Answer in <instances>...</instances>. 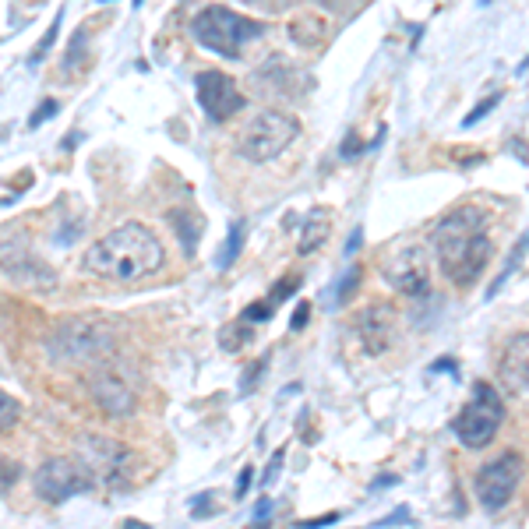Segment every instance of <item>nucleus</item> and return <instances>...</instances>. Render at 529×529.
I'll return each mask as SVG.
<instances>
[{
  "mask_svg": "<svg viewBox=\"0 0 529 529\" xmlns=\"http://www.w3.org/2000/svg\"><path fill=\"white\" fill-rule=\"evenodd\" d=\"M431 244L441 272L455 286H473L484 276L487 261L494 254V240L487 237V212L477 209V205L452 209L434 226Z\"/></svg>",
  "mask_w": 529,
  "mask_h": 529,
  "instance_id": "1",
  "label": "nucleus"
},
{
  "mask_svg": "<svg viewBox=\"0 0 529 529\" xmlns=\"http://www.w3.org/2000/svg\"><path fill=\"white\" fill-rule=\"evenodd\" d=\"M166 247L149 226L124 223L99 237L96 244L85 251V269L110 283H138V279L152 276L163 269Z\"/></svg>",
  "mask_w": 529,
  "mask_h": 529,
  "instance_id": "2",
  "label": "nucleus"
},
{
  "mask_svg": "<svg viewBox=\"0 0 529 529\" xmlns=\"http://www.w3.org/2000/svg\"><path fill=\"white\" fill-rule=\"evenodd\" d=\"M191 36L205 50L219 53L226 60H237L247 43L265 36V22H254V18L223 8V4H212V8H202L191 18Z\"/></svg>",
  "mask_w": 529,
  "mask_h": 529,
  "instance_id": "3",
  "label": "nucleus"
},
{
  "mask_svg": "<svg viewBox=\"0 0 529 529\" xmlns=\"http://www.w3.org/2000/svg\"><path fill=\"white\" fill-rule=\"evenodd\" d=\"M78 462L92 477V484H103L110 491H124L131 484V473H135V452L120 445L117 438H106V434L78 438Z\"/></svg>",
  "mask_w": 529,
  "mask_h": 529,
  "instance_id": "4",
  "label": "nucleus"
},
{
  "mask_svg": "<svg viewBox=\"0 0 529 529\" xmlns=\"http://www.w3.org/2000/svg\"><path fill=\"white\" fill-rule=\"evenodd\" d=\"M50 357L57 364H99V360L110 357L113 339L99 321L71 318L60 321L50 336Z\"/></svg>",
  "mask_w": 529,
  "mask_h": 529,
  "instance_id": "5",
  "label": "nucleus"
},
{
  "mask_svg": "<svg viewBox=\"0 0 529 529\" xmlns=\"http://www.w3.org/2000/svg\"><path fill=\"white\" fill-rule=\"evenodd\" d=\"M501 424H505V403H501L498 388L480 381V385H473L470 403L462 406L459 417H455L452 431L466 448H487L498 438Z\"/></svg>",
  "mask_w": 529,
  "mask_h": 529,
  "instance_id": "6",
  "label": "nucleus"
},
{
  "mask_svg": "<svg viewBox=\"0 0 529 529\" xmlns=\"http://www.w3.org/2000/svg\"><path fill=\"white\" fill-rule=\"evenodd\" d=\"M300 135L297 117L279 110H261L240 135V156L251 163H269V159L283 156L290 149V142Z\"/></svg>",
  "mask_w": 529,
  "mask_h": 529,
  "instance_id": "7",
  "label": "nucleus"
},
{
  "mask_svg": "<svg viewBox=\"0 0 529 529\" xmlns=\"http://www.w3.org/2000/svg\"><path fill=\"white\" fill-rule=\"evenodd\" d=\"M522 480V455L519 452H505L494 462H487L484 470L477 473V501L487 512H501L508 501L515 498Z\"/></svg>",
  "mask_w": 529,
  "mask_h": 529,
  "instance_id": "8",
  "label": "nucleus"
},
{
  "mask_svg": "<svg viewBox=\"0 0 529 529\" xmlns=\"http://www.w3.org/2000/svg\"><path fill=\"white\" fill-rule=\"evenodd\" d=\"M92 477L82 470V462L71 459H50L36 470V494L46 501V505H64L75 494L92 491Z\"/></svg>",
  "mask_w": 529,
  "mask_h": 529,
  "instance_id": "9",
  "label": "nucleus"
},
{
  "mask_svg": "<svg viewBox=\"0 0 529 529\" xmlns=\"http://www.w3.org/2000/svg\"><path fill=\"white\" fill-rule=\"evenodd\" d=\"M385 279L392 290L406 293V297H427L431 293V254L424 247H399L392 258L385 261Z\"/></svg>",
  "mask_w": 529,
  "mask_h": 529,
  "instance_id": "10",
  "label": "nucleus"
},
{
  "mask_svg": "<svg viewBox=\"0 0 529 529\" xmlns=\"http://www.w3.org/2000/svg\"><path fill=\"white\" fill-rule=\"evenodd\" d=\"M198 103H202L205 117L216 120V124H226V120L244 110L247 99L240 96L237 82L230 75H223V71H202L198 75Z\"/></svg>",
  "mask_w": 529,
  "mask_h": 529,
  "instance_id": "11",
  "label": "nucleus"
},
{
  "mask_svg": "<svg viewBox=\"0 0 529 529\" xmlns=\"http://www.w3.org/2000/svg\"><path fill=\"white\" fill-rule=\"evenodd\" d=\"M89 392H92V399L103 406V413H110V417H131L138 406L135 388L127 385L124 374H117L113 367H96V371H92Z\"/></svg>",
  "mask_w": 529,
  "mask_h": 529,
  "instance_id": "12",
  "label": "nucleus"
},
{
  "mask_svg": "<svg viewBox=\"0 0 529 529\" xmlns=\"http://www.w3.org/2000/svg\"><path fill=\"white\" fill-rule=\"evenodd\" d=\"M498 385L508 399H519L526 403V392H529V336L519 332V336L508 343L505 357L498 364Z\"/></svg>",
  "mask_w": 529,
  "mask_h": 529,
  "instance_id": "13",
  "label": "nucleus"
},
{
  "mask_svg": "<svg viewBox=\"0 0 529 529\" xmlns=\"http://www.w3.org/2000/svg\"><path fill=\"white\" fill-rule=\"evenodd\" d=\"M0 269L8 272V276L22 279V283H29V286H39V276H43L46 283H53V272L46 269L39 258H32L29 240L25 237L0 240Z\"/></svg>",
  "mask_w": 529,
  "mask_h": 529,
  "instance_id": "14",
  "label": "nucleus"
},
{
  "mask_svg": "<svg viewBox=\"0 0 529 529\" xmlns=\"http://www.w3.org/2000/svg\"><path fill=\"white\" fill-rule=\"evenodd\" d=\"M357 332H360V339H364L367 353H371V357H378V353H385L388 346H392L395 311H392V307H388V304H374V307H367V311L357 318Z\"/></svg>",
  "mask_w": 529,
  "mask_h": 529,
  "instance_id": "15",
  "label": "nucleus"
},
{
  "mask_svg": "<svg viewBox=\"0 0 529 529\" xmlns=\"http://www.w3.org/2000/svg\"><path fill=\"white\" fill-rule=\"evenodd\" d=\"M328 233H332V216H328L325 209H314V212H307L304 226H300L297 251H300V254H314V251H318V247L328 240Z\"/></svg>",
  "mask_w": 529,
  "mask_h": 529,
  "instance_id": "16",
  "label": "nucleus"
},
{
  "mask_svg": "<svg viewBox=\"0 0 529 529\" xmlns=\"http://www.w3.org/2000/svg\"><path fill=\"white\" fill-rule=\"evenodd\" d=\"M170 223H173V230L180 233V240H184V251L194 254V247H198V233H202V219L187 209H177V212H170Z\"/></svg>",
  "mask_w": 529,
  "mask_h": 529,
  "instance_id": "17",
  "label": "nucleus"
},
{
  "mask_svg": "<svg viewBox=\"0 0 529 529\" xmlns=\"http://www.w3.org/2000/svg\"><path fill=\"white\" fill-rule=\"evenodd\" d=\"M240 247H244V219H233V223H230V233H226L223 251H219V258H216V269H219V272H226V269L233 265V261H237Z\"/></svg>",
  "mask_w": 529,
  "mask_h": 529,
  "instance_id": "18",
  "label": "nucleus"
},
{
  "mask_svg": "<svg viewBox=\"0 0 529 529\" xmlns=\"http://www.w3.org/2000/svg\"><path fill=\"white\" fill-rule=\"evenodd\" d=\"M60 25H64V11H57V18H53V22H50V29H46V36L39 39V46H36V50H32L29 64H43V60L50 57V50H53V46H57Z\"/></svg>",
  "mask_w": 529,
  "mask_h": 529,
  "instance_id": "19",
  "label": "nucleus"
},
{
  "mask_svg": "<svg viewBox=\"0 0 529 529\" xmlns=\"http://www.w3.org/2000/svg\"><path fill=\"white\" fill-rule=\"evenodd\" d=\"M360 276H364V269H360L357 261H353L350 269H346V276L339 279V290H336V304H346V300L357 297V286H360Z\"/></svg>",
  "mask_w": 529,
  "mask_h": 529,
  "instance_id": "20",
  "label": "nucleus"
},
{
  "mask_svg": "<svg viewBox=\"0 0 529 529\" xmlns=\"http://www.w3.org/2000/svg\"><path fill=\"white\" fill-rule=\"evenodd\" d=\"M219 343H223L226 350L247 346V343H251V325H244V321H233L230 328H223V332H219Z\"/></svg>",
  "mask_w": 529,
  "mask_h": 529,
  "instance_id": "21",
  "label": "nucleus"
},
{
  "mask_svg": "<svg viewBox=\"0 0 529 529\" xmlns=\"http://www.w3.org/2000/svg\"><path fill=\"white\" fill-rule=\"evenodd\" d=\"M272 314H276V307L269 304V300H265V304H261V300H254V304H247L244 311H240V321H244V325H265V321H272Z\"/></svg>",
  "mask_w": 529,
  "mask_h": 529,
  "instance_id": "22",
  "label": "nucleus"
},
{
  "mask_svg": "<svg viewBox=\"0 0 529 529\" xmlns=\"http://www.w3.org/2000/svg\"><path fill=\"white\" fill-rule=\"evenodd\" d=\"M18 417H22V406H18V399H15V395H8V392H0V431L15 427Z\"/></svg>",
  "mask_w": 529,
  "mask_h": 529,
  "instance_id": "23",
  "label": "nucleus"
},
{
  "mask_svg": "<svg viewBox=\"0 0 529 529\" xmlns=\"http://www.w3.org/2000/svg\"><path fill=\"white\" fill-rule=\"evenodd\" d=\"M501 103V92H494V96H487V99H480L477 106H473L470 113H466V117H462V127H473V124H480V120L487 117V113L494 110V106Z\"/></svg>",
  "mask_w": 529,
  "mask_h": 529,
  "instance_id": "24",
  "label": "nucleus"
},
{
  "mask_svg": "<svg viewBox=\"0 0 529 529\" xmlns=\"http://www.w3.org/2000/svg\"><path fill=\"white\" fill-rule=\"evenodd\" d=\"M522 254H526V237H519V244L512 247V254H508V265H505V272H501V276H498V283L491 286V293L498 290V286L505 283V279L512 276L515 269H519V265H522ZM491 293H487V297H491Z\"/></svg>",
  "mask_w": 529,
  "mask_h": 529,
  "instance_id": "25",
  "label": "nucleus"
},
{
  "mask_svg": "<svg viewBox=\"0 0 529 529\" xmlns=\"http://www.w3.org/2000/svg\"><path fill=\"white\" fill-rule=\"evenodd\" d=\"M297 286H300V276H290V279H279V283H276V286H272V297H269V304H272V307H279V304H283V300H286V297H290V293H293V290H297Z\"/></svg>",
  "mask_w": 529,
  "mask_h": 529,
  "instance_id": "26",
  "label": "nucleus"
},
{
  "mask_svg": "<svg viewBox=\"0 0 529 529\" xmlns=\"http://www.w3.org/2000/svg\"><path fill=\"white\" fill-rule=\"evenodd\" d=\"M364 152H371V149H367V142H360L357 131H350V135L343 138V149H339V156H343V159H357V156H364Z\"/></svg>",
  "mask_w": 529,
  "mask_h": 529,
  "instance_id": "27",
  "label": "nucleus"
},
{
  "mask_svg": "<svg viewBox=\"0 0 529 529\" xmlns=\"http://www.w3.org/2000/svg\"><path fill=\"white\" fill-rule=\"evenodd\" d=\"M57 110H60V103H57V99H46V103L39 106V110H32V117H29V127H32V131H36V127L43 124V120H50V117H53V113H57Z\"/></svg>",
  "mask_w": 529,
  "mask_h": 529,
  "instance_id": "28",
  "label": "nucleus"
},
{
  "mask_svg": "<svg viewBox=\"0 0 529 529\" xmlns=\"http://www.w3.org/2000/svg\"><path fill=\"white\" fill-rule=\"evenodd\" d=\"M339 519H343V515H339V512H328V515H318V519L297 522V529H325V526H336Z\"/></svg>",
  "mask_w": 529,
  "mask_h": 529,
  "instance_id": "29",
  "label": "nucleus"
},
{
  "mask_svg": "<svg viewBox=\"0 0 529 529\" xmlns=\"http://www.w3.org/2000/svg\"><path fill=\"white\" fill-rule=\"evenodd\" d=\"M307 318H311V304H307V300H300L297 311H293V318H290V328H293V332H304V328H307Z\"/></svg>",
  "mask_w": 529,
  "mask_h": 529,
  "instance_id": "30",
  "label": "nucleus"
},
{
  "mask_svg": "<svg viewBox=\"0 0 529 529\" xmlns=\"http://www.w3.org/2000/svg\"><path fill=\"white\" fill-rule=\"evenodd\" d=\"M283 455H286V448H279L276 455H272V462H269V473L261 477V487H269L272 480H276V473H279V466H283Z\"/></svg>",
  "mask_w": 529,
  "mask_h": 529,
  "instance_id": "31",
  "label": "nucleus"
},
{
  "mask_svg": "<svg viewBox=\"0 0 529 529\" xmlns=\"http://www.w3.org/2000/svg\"><path fill=\"white\" fill-rule=\"evenodd\" d=\"M251 480H254V470H251V466H244V470H240V477H237V491H233V494H237V498H244L247 487H251Z\"/></svg>",
  "mask_w": 529,
  "mask_h": 529,
  "instance_id": "32",
  "label": "nucleus"
},
{
  "mask_svg": "<svg viewBox=\"0 0 529 529\" xmlns=\"http://www.w3.org/2000/svg\"><path fill=\"white\" fill-rule=\"evenodd\" d=\"M360 244H364V230H360V226H357V230H353V233H350V244H346L343 258H353V254H357V251H360Z\"/></svg>",
  "mask_w": 529,
  "mask_h": 529,
  "instance_id": "33",
  "label": "nucleus"
},
{
  "mask_svg": "<svg viewBox=\"0 0 529 529\" xmlns=\"http://www.w3.org/2000/svg\"><path fill=\"white\" fill-rule=\"evenodd\" d=\"M261 367H265V360H258V364L247 367V378H244V385H240V392H251V385H254V378L261 374Z\"/></svg>",
  "mask_w": 529,
  "mask_h": 529,
  "instance_id": "34",
  "label": "nucleus"
},
{
  "mask_svg": "<svg viewBox=\"0 0 529 529\" xmlns=\"http://www.w3.org/2000/svg\"><path fill=\"white\" fill-rule=\"evenodd\" d=\"M269 512H272V501L261 498L258 505H254V522H265V519H269Z\"/></svg>",
  "mask_w": 529,
  "mask_h": 529,
  "instance_id": "35",
  "label": "nucleus"
},
{
  "mask_svg": "<svg viewBox=\"0 0 529 529\" xmlns=\"http://www.w3.org/2000/svg\"><path fill=\"white\" fill-rule=\"evenodd\" d=\"M392 484H399V477H378L371 484V491H378V487H392Z\"/></svg>",
  "mask_w": 529,
  "mask_h": 529,
  "instance_id": "36",
  "label": "nucleus"
},
{
  "mask_svg": "<svg viewBox=\"0 0 529 529\" xmlns=\"http://www.w3.org/2000/svg\"><path fill=\"white\" fill-rule=\"evenodd\" d=\"M434 371H455V364L445 357V360H438V364H431V374H434Z\"/></svg>",
  "mask_w": 529,
  "mask_h": 529,
  "instance_id": "37",
  "label": "nucleus"
},
{
  "mask_svg": "<svg viewBox=\"0 0 529 529\" xmlns=\"http://www.w3.org/2000/svg\"><path fill=\"white\" fill-rule=\"evenodd\" d=\"M124 529H149L145 522H124Z\"/></svg>",
  "mask_w": 529,
  "mask_h": 529,
  "instance_id": "38",
  "label": "nucleus"
},
{
  "mask_svg": "<svg viewBox=\"0 0 529 529\" xmlns=\"http://www.w3.org/2000/svg\"><path fill=\"white\" fill-rule=\"evenodd\" d=\"M251 529H269V526H265V522H254V526Z\"/></svg>",
  "mask_w": 529,
  "mask_h": 529,
  "instance_id": "39",
  "label": "nucleus"
},
{
  "mask_svg": "<svg viewBox=\"0 0 529 529\" xmlns=\"http://www.w3.org/2000/svg\"><path fill=\"white\" fill-rule=\"evenodd\" d=\"M135 8H142V0H135Z\"/></svg>",
  "mask_w": 529,
  "mask_h": 529,
  "instance_id": "40",
  "label": "nucleus"
}]
</instances>
